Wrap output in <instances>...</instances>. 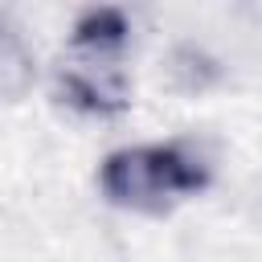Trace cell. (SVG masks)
Returning a JSON list of instances; mask_svg holds the SVG:
<instances>
[{
    "instance_id": "2",
    "label": "cell",
    "mask_w": 262,
    "mask_h": 262,
    "mask_svg": "<svg viewBox=\"0 0 262 262\" xmlns=\"http://www.w3.org/2000/svg\"><path fill=\"white\" fill-rule=\"evenodd\" d=\"M127 45V20L115 8H94L74 25V53L61 61L66 102L90 115H115L127 106V74L119 66Z\"/></svg>"
},
{
    "instance_id": "1",
    "label": "cell",
    "mask_w": 262,
    "mask_h": 262,
    "mask_svg": "<svg viewBox=\"0 0 262 262\" xmlns=\"http://www.w3.org/2000/svg\"><path fill=\"white\" fill-rule=\"evenodd\" d=\"M98 184L111 205L164 213L209 184V160L192 143H143L111 151L98 168Z\"/></svg>"
}]
</instances>
